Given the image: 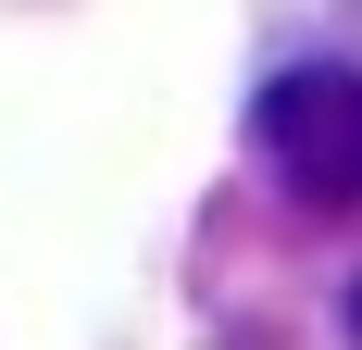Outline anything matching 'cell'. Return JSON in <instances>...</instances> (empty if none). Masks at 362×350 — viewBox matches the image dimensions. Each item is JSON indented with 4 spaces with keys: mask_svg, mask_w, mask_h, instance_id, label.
Segmentation results:
<instances>
[{
    "mask_svg": "<svg viewBox=\"0 0 362 350\" xmlns=\"http://www.w3.org/2000/svg\"><path fill=\"white\" fill-rule=\"evenodd\" d=\"M250 138H262V163L288 175L300 201L362 213V63H288V75H262Z\"/></svg>",
    "mask_w": 362,
    "mask_h": 350,
    "instance_id": "1",
    "label": "cell"
},
{
    "mask_svg": "<svg viewBox=\"0 0 362 350\" xmlns=\"http://www.w3.org/2000/svg\"><path fill=\"white\" fill-rule=\"evenodd\" d=\"M350 350H362V288H350Z\"/></svg>",
    "mask_w": 362,
    "mask_h": 350,
    "instance_id": "2",
    "label": "cell"
}]
</instances>
